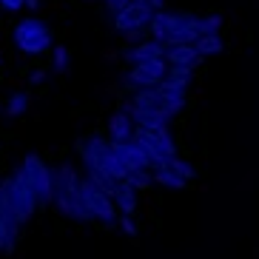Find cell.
<instances>
[{
  "mask_svg": "<svg viewBox=\"0 0 259 259\" xmlns=\"http://www.w3.org/2000/svg\"><path fill=\"white\" fill-rule=\"evenodd\" d=\"M52 202L57 205L60 213H66V217H71L77 222L92 220V213L85 211L83 199H80V177L69 165L52 168Z\"/></svg>",
  "mask_w": 259,
  "mask_h": 259,
  "instance_id": "cell-1",
  "label": "cell"
},
{
  "mask_svg": "<svg viewBox=\"0 0 259 259\" xmlns=\"http://www.w3.org/2000/svg\"><path fill=\"white\" fill-rule=\"evenodd\" d=\"M77 151L83 157V165L94 168L100 174L111 177V180H125L128 168L122 165L120 154L114 151V143H108L103 137H83L77 143Z\"/></svg>",
  "mask_w": 259,
  "mask_h": 259,
  "instance_id": "cell-2",
  "label": "cell"
},
{
  "mask_svg": "<svg viewBox=\"0 0 259 259\" xmlns=\"http://www.w3.org/2000/svg\"><path fill=\"white\" fill-rule=\"evenodd\" d=\"M0 188H3L6 205L12 208V213L20 220V225H23V222H29L31 217H34V211H37V205H40V199H37V194L31 191V185L23 180L20 168L9 177L6 183H0Z\"/></svg>",
  "mask_w": 259,
  "mask_h": 259,
  "instance_id": "cell-3",
  "label": "cell"
},
{
  "mask_svg": "<svg viewBox=\"0 0 259 259\" xmlns=\"http://www.w3.org/2000/svg\"><path fill=\"white\" fill-rule=\"evenodd\" d=\"M80 199H83L85 211L92 213V220H100L106 222V225H117V205H114V197L111 194H106V191H100L94 183H89V180H80Z\"/></svg>",
  "mask_w": 259,
  "mask_h": 259,
  "instance_id": "cell-4",
  "label": "cell"
},
{
  "mask_svg": "<svg viewBox=\"0 0 259 259\" xmlns=\"http://www.w3.org/2000/svg\"><path fill=\"white\" fill-rule=\"evenodd\" d=\"M15 43L26 54H43L52 46V31L46 29V23H40L37 17H26L23 23L15 26Z\"/></svg>",
  "mask_w": 259,
  "mask_h": 259,
  "instance_id": "cell-5",
  "label": "cell"
},
{
  "mask_svg": "<svg viewBox=\"0 0 259 259\" xmlns=\"http://www.w3.org/2000/svg\"><path fill=\"white\" fill-rule=\"evenodd\" d=\"M20 174L23 180L31 185V191L37 194V199L43 205L52 202V168L40 160L37 154H29L23 162H20Z\"/></svg>",
  "mask_w": 259,
  "mask_h": 259,
  "instance_id": "cell-6",
  "label": "cell"
},
{
  "mask_svg": "<svg viewBox=\"0 0 259 259\" xmlns=\"http://www.w3.org/2000/svg\"><path fill=\"white\" fill-rule=\"evenodd\" d=\"M131 140H137V143L143 145V151L151 157L154 168L165 165L171 157H177V145H174V137H171V134H168V137H160V134H154V131L137 128Z\"/></svg>",
  "mask_w": 259,
  "mask_h": 259,
  "instance_id": "cell-7",
  "label": "cell"
},
{
  "mask_svg": "<svg viewBox=\"0 0 259 259\" xmlns=\"http://www.w3.org/2000/svg\"><path fill=\"white\" fill-rule=\"evenodd\" d=\"M165 57H157V60H143L134 63V69L128 71V83L140 85V89H157V85L165 80Z\"/></svg>",
  "mask_w": 259,
  "mask_h": 259,
  "instance_id": "cell-8",
  "label": "cell"
},
{
  "mask_svg": "<svg viewBox=\"0 0 259 259\" xmlns=\"http://www.w3.org/2000/svg\"><path fill=\"white\" fill-rule=\"evenodd\" d=\"M174 29L168 34L165 46H174V43H197L202 37V17L191 15V12H174Z\"/></svg>",
  "mask_w": 259,
  "mask_h": 259,
  "instance_id": "cell-9",
  "label": "cell"
},
{
  "mask_svg": "<svg viewBox=\"0 0 259 259\" xmlns=\"http://www.w3.org/2000/svg\"><path fill=\"white\" fill-rule=\"evenodd\" d=\"M151 15H154V9H148L145 3H134V0H131L128 6L120 9L114 15V31L125 34V31H131V29H145V26L151 23Z\"/></svg>",
  "mask_w": 259,
  "mask_h": 259,
  "instance_id": "cell-10",
  "label": "cell"
},
{
  "mask_svg": "<svg viewBox=\"0 0 259 259\" xmlns=\"http://www.w3.org/2000/svg\"><path fill=\"white\" fill-rule=\"evenodd\" d=\"M17 236H20V220L6 205V197H3V188H0V251L3 253L15 251Z\"/></svg>",
  "mask_w": 259,
  "mask_h": 259,
  "instance_id": "cell-11",
  "label": "cell"
},
{
  "mask_svg": "<svg viewBox=\"0 0 259 259\" xmlns=\"http://www.w3.org/2000/svg\"><path fill=\"white\" fill-rule=\"evenodd\" d=\"M114 151L120 154L122 165L128 168V171H151L154 162L151 157L143 151V145L137 140H125V143H114Z\"/></svg>",
  "mask_w": 259,
  "mask_h": 259,
  "instance_id": "cell-12",
  "label": "cell"
},
{
  "mask_svg": "<svg viewBox=\"0 0 259 259\" xmlns=\"http://www.w3.org/2000/svg\"><path fill=\"white\" fill-rule=\"evenodd\" d=\"M114 205L120 213H128V217H134L137 213V188L128 183V180H120L114 188Z\"/></svg>",
  "mask_w": 259,
  "mask_h": 259,
  "instance_id": "cell-13",
  "label": "cell"
},
{
  "mask_svg": "<svg viewBox=\"0 0 259 259\" xmlns=\"http://www.w3.org/2000/svg\"><path fill=\"white\" fill-rule=\"evenodd\" d=\"M165 60L171 66H197L199 63V52L194 43H174L165 49Z\"/></svg>",
  "mask_w": 259,
  "mask_h": 259,
  "instance_id": "cell-14",
  "label": "cell"
},
{
  "mask_svg": "<svg viewBox=\"0 0 259 259\" xmlns=\"http://www.w3.org/2000/svg\"><path fill=\"white\" fill-rule=\"evenodd\" d=\"M165 43L160 40H145V43H137V46L125 52V60L128 63H143V60H157V57H165Z\"/></svg>",
  "mask_w": 259,
  "mask_h": 259,
  "instance_id": "cell-15",
  "label": "cell"
},
{
  "mask_svg": "<svg viewBox=\"0 0 259 259\" xmlns=\"http://www.w3.org/2000/svg\"><path fill=\"white\" fill-rule=\"evenodd\" d=\"M108 131H111V143H125L134 137V120L128 111H117L108 122Z\"/></svg>",
  "mask_w": 259,
  "mask_h": 259,
  "instance_id": "cell-16",
  "label": "cell"
},
{
  "mask_svg": "<svg viewBox=\"0 0 259 259\" xmlns=\"http://www.w3.org/2000/svg\"><path fill=\"white\" fill-rule=\"evenodd\" d=\"M151 177H154V183L162 185V188H174V191H180V188H185V185H188V183L183 180V177H177L168 165H160Z\"/></svg>",
  "mask_w": 259,
  "mask_h": 259,
  "instance_id": "cell-17",
  "label": "cell"
},
{
  "mask_svg": "<svg viewBox=\"0 0 259 259\" xmlns=\"http://www.w3.org/2000/svg\"><path fill=\"white\" fill-rule=\"evenodd\" d=\"M194 46H197L199 57H213V54L222 52V37L220 34H202Z\"/></svg>",
  "mask_w": 259,
  "mask_h": 259,
  "instance_id": "cell-18",
  "label": "cell"
},
{
  "mask_svg": "<svg viewBox=\"0 0 259 259\" xmlns=\"http://www.w3.org/2000/svg\"><path fill=\"white\" fill-rule=\"evenodd\" d=\"M191 80H194V66H171V69L165 71V83L185 85V89H188Z\"/></svg>",
  "mask_w": 259,
  "mask_h": 259,
  "instance_id": "cell-19",
  "label": "cell"
},
{
  "mask_svg": "<svg viewBox=\"0 0 259 259\" xmlns=\"http://www.w3.org/2000/svg\"><path fill=\"white\" fill-rule=\"evenodd\" d=\"M29 108V94L26 92H15L6 103V117H20Z\"/></svg>",
  "mask_w": 259,
  "mask_h": 259,
  "instance_id": "cell-20",
  "label": "cell"
},
{
  "mask_svg": "<svg viewBox=\"0 0 259 259\" xmlns=\"http://www.w3.org/2000/svg\"><path fill=\"white\" fill-rule=\"evenodd\" d=\"M168 168H171V171H174L177 177H183L185 183H191V180H194V177H197V168L191 165V162H185V160H180V157H171V160L165 162Z\"/></svg>",
  "mask_w": 259,
  "mask_h": 259,
  "instance_id": "cell-21",
  "label": "cell"
},
{
  "mask_svg": "<svg viewBox=\"0 0 259 259\" xmlns=\"http://www.w3.org/2000/svg\"><path fill=\"white\" fill-rule=\"evenodd\" d=\"M131 185L137 191H148L151 188V183H154V177H151V171H128V177H125Z\"/></svg>",
  "mask_w": 259,
  "mask_h": 259,
  "instance_id": "cell-22",
  "label": "cell"
},
{
  "mask_svg": "<svg viewBox=\"0 0 259 259\" xmlns=\"http://www.w3.org/2000/svg\"><path fill=\"white\" fill-rule=\"evenodd\" d=\"M222 29V17L220 15H205L202 17V34H220Z\"/></svg>",
  "mask_w": 259,
  "mask_h": 259,
  "instance_id": "cell-23",
  "label": "cell"
},
{
  "mask_svg": "<svg viewBox=\"0 0 259 259\" xmlns=\"http://www.w3.org/2000/svg\"><path fill=\"white\" fill-rule=\"evenodd\" d=\"M54 69L57 71H66L69 69V52H66V49H54Z\"/></svg>",
  "mask_w": 259,
  "mask_h": 259,
  "instance_id": "cell-24",
  "label": "cell"
},
{
  "mask_svg": "<svg viewBox=\"0 0 259 259\" xmlns=\"http://www.w3.org/2000/svg\"><path fill=\"white\" fill-rule=\"evenodd\" d=\"M117 225H120L128 236H137V225H134V220H131L128 213H120V217H117Z\"/></svg>",
  "mask_w": 259,
  "mask_h": 259,
  "instance_id": "cell-25",
  "label": "cell"
},
{
  "mask_svg": "<svg viewBox=\"0 0 259 259\" xmlns=\"http://www.w3.org/2000/svg\"><path fill=\"white\" fill-rule=\"evenodd\" d=\"M26 0H0V6L6 9V12H17V9H23Z\"/></svg>",
  "mask_w": 259,
  "mask_h": 259,
  "instance_id": "cell-26",
  "label": "cell"
},
{
  "mask_svg": "<svg viewBox=\"0 0 259 259\" xmlns=\"http://www.w3.org/2000/svg\"><path fill=\"white\" fill-rule=\"evenodd\" d=\"M128 3H131V0H106L108 12H114V15H117V12H120V9H125V6H128Z\"/></svg>",
  "mask_w": 259,
  "mask_h": 259,
  "instance_id": "cell-27",
  "label": "cell"
},
{
  "mask_svg": "<svg viewBox=\"0 0 259 259\" xmlns=\"http://www.w3.org/2000/svg\"><path fill=\"white\" fill-rule=\"evenodd\" d=\"M43 77H46V71H34V74H31V83H40Z\"/></svg>",
  "mask_w": 259,
  "mask_h": 259,
  "instance_id": "cell-28",
  "label": "cell"
},
{
  "mask_svg": "<svg viewBox=\"0 0 259 259\" xmlns=\"http://www.w3.org/2000/svg\"><path fill=\"white\" fill-rule=\"evenodd\" d=\"M26 9H37V0H26Z\"/></svg>",
  "mask_w": 259,
  "mask_h": 259,
  "instance_id": "cell-29",
  "label": "cell"
}]
</instances>
